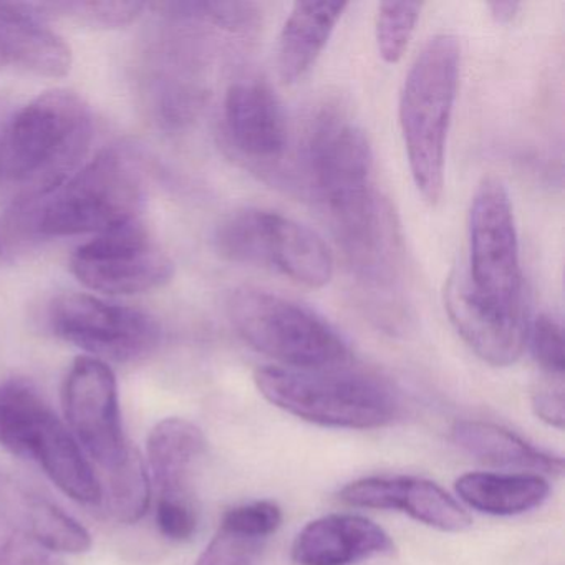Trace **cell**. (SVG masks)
Here are the masks:
<instances>
[{
  "label": "cell",
  "instance_id": "cell-32",
  "mask_svg": "<svg viewBox=\"0 0 565 565\" xmlns=\"http://www.w3.org/2000/svg\"><path fill=\"white\" fill-rule=\"evenodd\" d=\"M157 524L164 537L177 542L188 541L198 529L196 505L158 502Z\"/></svg>",
  "mask_w": 565,
  "mask_h": 565
},
{
  "label": "cell",
  "instance_id": "cell-9",
  "mask_svg": "<svg viewBox=\"0 0 565 565\" xmlns=\"http://www.w3.org/2000/svg\"><path fill=\"white\" fill-rule=\"evenodd\" d=\"M71 267L85 287L110 296L160 289L174 274L170 257L138 220L78 247Z\"/></svg>",
  "mask_w": 565,
  "mask_h": 565
},
{
  "label": "cell",
  "instance_id": "cell-1",
  "mask_svg": "<svg viewBox=\"0 0 565 565\" xmlns=\"http://www.w3.org/2000/svg\"><path fill=\"white\" fill-rule=\"evenodd\" d=\"M145 190L127 150L110 148L41 196H19L0 216V259L52 237L104 234L138 220Z\"/></svg>",
  "mask_w": 565,
  "mask_h": 565
},
{
  "label": "cell",
  "instance_id": "cell-18",
  "mask_svg": "<svg viewBox=\"0 0 565 565\" xmlns=\"http://www.w3.org/2000/svg\"><path fill=\"white\" fill-rule=\"evenodd\" d=\"M349 4L296 2L277 44V72L284 84L302 81L319 61Z\"/></svg>",
  "mask_w": 565,
  "mask_h": 565
},
{
  "label": "cell",
  "instance_id": "cell-33",
  "mask_svg": "<svg viewBox=\"0 0 565 565\" xmlns=\"http://www.w3.org/2000/svg\"><path fill=\"white\" fill-rule=\"evenodd\" d=\"M488 8L489 12H491V18L498 24H509V22L514 21L521 4H518V2H491V4H488Z\"/></svg>",
  "mask_w": 565,
  "mask_h": 565
},
{
  "label": "cell",
  "instance_id": "cell-23",
  "mask_svg": "<svg viewBox=\"0 0 565 565\" xmlns=\"http://www.w3.org/2000/svg\"><path fill=\"white\" fill-rule=\"evenodd\" d=\"M52 408L25 380L0 383V446L31 459L32 446Z\"/></svg>",
  "mask_w": 565,
  "mask_h": 565
},
{
  "label": "cell",
  "instance_id": "cell-7",
  "mask_svg": "<svg viewBox=\"0 0 565 565\" xmlns=\"http://www.w3.org/2000/svg\"><path fill=\"white\" fill-rule=\"evenodd\" d=\"M468 236L465 269L472 289L499 309L525 310L514 211L508 188L499 178H484L476 188Z\"/></svg>",
  "mask_w": 565,
  "mask_h": 565
},
{
  "label": "cell",
  "instance_id": "cell-15",
  "mask_svg": "<svg viewBox=\"0 0 565 565\" xmlns=\"http://www.w3.org/2000/svg\"><path fill=\"white\" fill-rule=\"evenodd\" d=\"M392 551V537L370 519L330 514L297 534L292 558L299 565H352Z\"/></svg>",
  "mask_w": 565,
  "mask_h": 565
},
{
  "label": "cell",
  "instance_id": "cell-16",
  "mask_svg": "<svg viewBox=\"0 0 565 565\" xmlns=\"http://www.w3.org/2000/svg\"><path fill=\"white\" fill-rule=\"evenodd\" d=\"M203 431L183 418L158 423L148 436V466L160 501L194 504L193 475L203 456Z\"/></svg>",
  "mask_w": 565,
  "mask_h": 565
},
{
  "label": "cell",
  "instance_id": "cell-10",
  "mask_svg": "<svg viewBox=\"0 0 565 565\" xmlns=\"http://www.w3.org/2000/svg\"><path fill=\"white\" fill-rule=\"evenodd\" d=\"M65 418L81 448L104 469H114L127 456L117 379L107 363L78 356L62 390Z\"/></svg>",
  "mask_w": 565,
  "mask_h": 565
},
{
  "label": "cell",
  "instance_id": "cell-2",
  "mask_svg": "<svg viewBox=\"0 0 565 565\" xmlns=\"http://www.w3.org/2000/svg\"><path fill=\"white\" fill-rule=\"evenodd\" d=\"M94 135L90 108L74 92H47L25 105L0 138V178L41 196L61 186L87 154Z\"/></svg>",
  "mask_w": 565,
  "mask_h": 565
},
{
  "label": "cell",
  "instance_id": "cell-3",
  "mask_svg": "<svg viewBox=\"0 0 565 565\" xmlns=\"http://www.w3.org/2000/svg\"><path fill=\"white\" fill-rule=\"evenodd\" d=\"M461 47L451 34L435 35L409 68L399 95V130L409 173L426 203L445 190L446 145L458 97Z\"/></svg>",
  "mask_w": 565,
  "mask_h": 565
},
{
  "label": "cell",
  "instance_id": "cell-22",
  "mask_svg": "<svg viewBox=\"0 0 565 565\" xmlns=\"http://www.w3.org/2000/svg\"><path fill=\"white\" fill-rule=\"evenodd\" d=\"M461 501L489 515H518L539 508L547 499L551 486L532 472H468L456 479Z\"/></svg>",
  "mask_w": 565,
  "mask_h": 565
},
{
  "label": "cell",
  "instance_id": "cell-34",
  "mask_svg": "<svg viewBox=\"0 0 565 565\" xmlns=\"http://www.w3.org/2000/svg\"><path fill=\"white\" fill-rule=\"evenodd\" d=\"M6 64L4 55L0 54V68H2V65Z\"/></svg>",
  "mask_w": 565,
  "mask_h": 565
},
{
  "label": "cell",
  "instance_id": "cell-12",
  "mask_svg": "<svg viewBox=\"0 0 565 565\" xmlns=\"http://www.w3.org/2000/svg\"><path fill=\"white\" fill-rule=\"evenodd\" d=\"M445 309L466 345L492 366L514 365L527 347V312L499 309L469 282L465 266L449 274Z\"/></svg>",
  "mask_w": 565,
  "mask_h": 565
},
{
  "label": "cell",
  "instance_id": "cell-14",
  "mask_svg": "<svg viewBox=\"0 0 565 565\" xmlns=\"http://www.w3.org/2000/svg\"><path fill=\"white\" fill-rule=\"evenodd\" d=\"M340 501L355 508L398 511L443 532L471 527V515L441 486L413 476H372L350 482Z\"/></svg>",
  "mask_w": 565,
  "mask_h": 565
},
{
  "label": "cell",
  "instance_id": "cell-11",
  "mask_svg": "<svg viewBox=\"0 0 565 565\" xmlns=\"http://www.w3.org/2000/svg\"><path fill=\"white\" fill-rule=\"evenodd\" d=\"M300 170L319 206L375 184L372 145L365 131L335 110L322 111L310 125Z\"/></svg>",
  "mask_w": 565,
  "mask_h": 565
},
{
  "label": "cell",
  "instance_id": "cell-27",
  "mask_svg": "<svg viewBox=\"0 0 565 565\" xmlns=\"http://www.w3.org/2000/svg\"><path fill=\"white\" fill-rule=\"evenodd\" d=\"M527 347L542 375L564 376V329L555 317L541 313L529 323Z\"/></svg>",
  "mask_w": 565,
  "mask_h": 565
},
{
  "label": "cell",
  "instance_id": "cell-21",
  "mask_svg": "<svg viewBox=\"0 0 565 565\" xmlns=\"http://www.w3.org/2000/svg\"><path fill=\"white\" fill-rule=\"evenodd\" d=\"M451 435L462 451L486 465L547 475H562L564 471L561 456L542 451L515 433L492 423L462 419L452 426Z\"/></svg>",
  "mask_w": 565,
  "mask_h": 565
},
{
  "label": "cell",
  "instance_id": "cell-29",
  "mask_svg": "<svg viewBox=\"0 0 565 565\" xmlns=\"http://www.w3.org/2000/svg\"><path fill=\"white\" fill-rule=\"evenodd\" d=\"M0 565H65V562L57 552L49 551L0 515Z\"/></svg>",
  "mask_w": 565,
  "mask_h": 565
},
{
  "label": "cell",
  "instance_id": "cell-31",
  "mask_svg": "<svg viewBox=\"0 0 565 565\" xmlns=\"http://www.w3.org/2000/svg\"><path fill=\"white\" fill-rule=\"evenodd\" d=\"M531 399L532 409L542 422L554 428H564V376L541 375L532 388Z\"/></svg>",
  "mask_w": 565,
  "mask_h": 565
},
{
  "label": "cell",
  "instance_id": "cell-13",
  "mask_svg": "<svg viewBox=\"0 0 565 565\" xmlns=\"http://www.w3.org/2000/svg\"><path fill=\"white\" fill-rule=\"evenodd\" d=\"M223 134L241 160L273 164L282 160L289 143L286 114L269 85L239 81L224 97Z\"/></svg>",
  "mask_w": 565,
  "mask_h": 565
},
{
  "label": "cell",
  "instance_id": "cell-17",
  "mask_svg": "<svg viewBox=\"0 0 565 565\" xmlns=\"http://www.w3.org/2000/svg\"><path fill=\"white\" fill-rule=\"evenodd\" d=\"M0 54L39 77H65L72 67V51L64 39L19 2H0Z\"/></svg>",
  "mask_w": 565,
  "mask_h": 565
},
{
  "label": "cell",
  "instance_id": "cell-28",
  "mask_svg": "<svg viewBox=\"0 0 565 565\" xmlns=\"http://www.w3.org/2000/svg\"><path fill=\"white\" fill-rule=\"evenodd\" d=\"M282 509L273 501L236 505L224 514L221 529L243 537L266 541L282 524Z\"/></svg>",
  "mask_w": 565,
  "mask_h": 565
},
{
  "label": "cell",
  "instance_id": "cell-24",
  "mask_svg": "<svg viewBox=\"0 0 565 565\" xmlns=\"http://www.w3.org/2000/svg\"><path fill=\"white\" fill-rule=\"evenodd\" d=\"M107 475V495L102 501H107L110 514L125 524L140 521L150 508V478L143 458L130 448Z\"/></svg>",
  "mask_w": 565,
  "mask_h": 565
},
{
  "label": "cell",
  "instance_id": "cell-6",
  "mask_svg": "<svg viewBox=\"0 0 565 565\" xmlns=\"http://www.w3.org/2000/svg\"><path fill=\"white\" fill-rule=\"evenodd\" d=\"M214 247L230 263L263 267L307 289L332 280L333 257L306 224L264 207H243L221 221Z\"/></svg>",
  "mask_w": 565,
  "mask_h": 565
},
{
  "label": "cell",
  "instance_id": "cell-26",
  "mask_svg": "<svg viewBox=\"0 0 565 565\" xmlns=\"http://www.w3.org/2000/svg\"><path fill=\"white\" fill-rule=\"evenodd\" d=\"M418 2H382L375 21L376 47L385 64L395 65L408 51L422 14Z\"/></svg>",
  "mask_w": 565,
  "mask_h": 565
},
{
  "label": "cell",
  "instance_id": "cell-20",
  "mask_svg": "<svg viewBox=\"0 0 565 565\" xmlns=\"http://www.w3.org/2000/svg\"><path fill=\"white\" fill-rule=\"evenodd\" d=\"M31 459L74 501L98 504L102 484L81 445L54 412L47 416L34 446Z\"/></svg>",
  "mask_w": 565,
  "mask_h": 565
},
{
  "label": "cell",
  "instance_id": "cell-19",
  "mask_svg": "<svg viewBox=\"0 0 565 565\" xmlns=\"http://www.w3.org/2000/svg\"><path fill=\"white\" fill-rule=\"evenodd\" d=\"M2 518L57 554H82L92 547L87 529L58 505L31 492L0 482Z\"/></svg>",
  "mask_w": 565,
  "mask_h": 565
},
{
  "label": "cell",
  "instance_id": "cell-25",
  "mask_svg": "<svg viewBox=\"0 0 565 565\" xmlns=\"http://www.w3.org/2000/svg\"><path fill=\"white\" fill-rule=\"evenodd\" d=\"M39 19H58L82 28L120 29L140 18L145 4L140 2H38L28 4Z\"/></svg>",
  "mask_w": 565,
  "mask_h": 565
},
{
  "label": "cell",
  "instance_id": "cell-5",
  "mask_svg": "<svg viewBox=\"0 0 565 565\" xmlns=\"http://www.w3.org/2000/svg\"><path fill=\"white\" fill-rule=\"evenodd\" d=\"M231 323L244 342L296 370H337L352 353L323 317L279 294L239 287L227 302Z\"/></svg>",
  "mask_w": 565,
  "mask_h": 565
},
{
  "label": "cell",
  "instance_id": "cell-8",
  "mask_svg": "<svg viewBox=\"0 0 565 565\" xmlns=\"http://www.w3.org/2000/svg\"><path fill=\"white\" fill-rule=\"evenodd\" d=\"M49 322L55 335L102 362L143 359L161 339L160 326L153 317L87 294L57 297L49 310Z\"/></svg>",
  "mask_w": 565,
  "mask_h": 565
},
{
  "label": "cell",
  "instance_id": "cell-30",
  "mask_svg": "<svg viewBox=\"0 0 565 565\" xmlns=\"http://www.w3.org/2000/svg\"><path fill=\"white\" fill-rule=\"evenodd\" d=\"M263 542L220 527L196 565H257Z\"/></svg>",
  "mask_w": 565,
  "mask_h": 565
},
{
  "label": "cell",
  "instance_id": "cell-4",
  "mask_svg": "<svg viewBox=\"0 0 565 565\" xmlns=\"http://www.w3.org/2000/svg\"><path fill=\"white\" fill-rule=\"evenodd\" d=\"M254 382L270 405L329 428H380L399 413L392 388L362 373L273 365L257 369Z\"/></svg>",
  "mask_w": 565,
  "mask_h": 565
}]
</instances>
